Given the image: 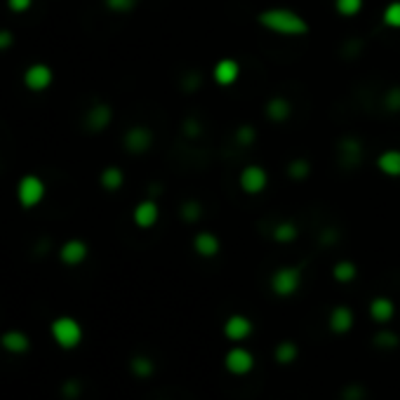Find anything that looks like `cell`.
<instances>
[{"instance_id":"4fadbf2b","label":"cell","mask_w":400,"mask_h":400,"mask_svg":"<svg viewBox=\"0 0 400 400\" xmlns=\"http://www.w3.org/2000/svg\"><path fill=\"white\" fill-rule=\"evenodd\" d=\"M113 120V111L108 104H94L90 111L85 113V127L90 132H104Z\"/></svg>"},{"instance_id":"d590c367","label":"cell","mask_w":400,"mask_h":400,"mask_svg":"<svg viewBox=\"0 0 400 400\" xmlns=\"http://www.w3.org/2000/svg\"><path fill=\"white\" fill-rule=\"evenodd\" d=\"M78 393H80L78 382H66V384H64V396L73 398V396H78Z\"/></svg>"},{"instance_id":"7402d4cb","label":"cell","mask_w":400,"mask_h":400,"mask_svg":"<svg viewBox=\"0 0 400 400\" xmlns=\"http://www.w3.org/2000/svg\"><path fill=\"white\" fill-rule=\"evenodd\" d=\"M297 236H299V228H297L292 221H280L273 228V240L278 243H292L297 240Z\"/></svg>"},{"instance_id":"d6a6232c","label":"cell","mask_w":400,"mask_h":400,"mask_svg":"<svg viewBox=\"0 0 400 400\" xmlns=\"http://www.w3.org/2000/svg\"><path fill=\"white\" fill-rule=\"evenodd\" d=\"M12 43H15V33L8 31V29H0V52L10 50Z\"/></svg>"},{"instance_id":"ba28073f","label":"cell","mask_w":400,"mask_h":400,"mask_svg":"<svg viewBox=\"0 0 400 400\" xmlns=\"http://www.w3.org/2000/svg\"><path fill=\"white\" fill-rule=\"evenodd\" d=\"M123 144H125V148H127L130 153L141 155V153H146L148 148H151V144H153V132L148 130V127H144V125H134V127H130V130L125 132Z\"/></svg>"},{"instance_id":"9a60e30c","label":"cell","mask_w":400,"mask_h":400,"mask_svg":"<svg viewBox=\"0 0 400 400\" xmlns=\"http://www.w3.org/2000/svg\"><path fill=\"white\" fill-rule=\"evenodd\" d=\"M377 169L384 177L398 179L400 177V148H386L377 155Z\"/></svg>"},{"instance_id":"7a4b0ae2","label":"cell","mask_w":400,"mask_h":400,"mask_svg":"<svg viewBox=\"0 0 400 400\" xmlns=\"http://www.w3.org/2000/svg\"><path fill=\"white\" fill-rule=\"evenodd\" d=\"M50 332L54 342L62 349H76L78 344L83 342V328H80V323L71 316H62L57 318V321H52Z\"/></svg>"},{"instance_id":"4dcf8cb0","label":"cell","mask_w":400,"mask_h":400,"mask_svg":"<svg viewBox=\"0 0 400 400\" xmlns=\"http://www.w3.org/2000/svg\"><path fill=\"white\" fill-rule=\"evenodd\" d=\"M181 217H184L186 221H195L200 217L198 205H195V202H184V205H181Z\"/></svg>"},{"instance_id":"52a82bcc","label":"cell","mask_w":400,"mask_h":400,"mask_svg":"<svg viewBox=\"0 0 400 400\" xmlns=\"http://www.w3.org/2000/svg\"><path fill=\"white\" fill-rule=\"evenodd\" d=\"M54 73L47 64H31L29 69L24 71V85L29 87L31 92H43L52 85Z\"/></svg>"},{"instance_id":"f546056e","label":"cell","mask_w":400,"mask_h":400,"mask_svg":"<svg viewBox=\"0 0 400 400\" xmlns=\"http://www.w3.org/2000/svg\"><path fill=\"white\" fill-rule=\"evenodd\" d=\"M342 151H344V158H358V153L363 151V146L358 144V141L354 139H349V141H344V146H342ZM363 155V153H361Z\"/></svg>"},{"instance_id":"3957f363","label":"cell","mask_w":400,"mask_h":400,"mask_svg":"<svg viewBox=\"0 0 400 400\" xmlns=\"http://www.w3.org/2000/svg\"><path fill=\"white\" fill-rule=\"evenodd\" d=\"M302 269L299 266H280L271 276V290L276 297H292L302 288Z\"/></svg>"},{"instance_id":"5b68a950","label":"cell","mask_w":400,"mask_h":400,"mask_svg":"<svg viewBox=\"0 0 400 400\" xmlns=\"http://www.w3.org/2000/svg\"><path fill=\"white\" fill-rule=\"evenodd\" d=\"M238 186L243 193L259 195L269 186V172L262 165H245L238 174Z\"/></svg>"},{"instance_id":"7c38bea8","label":"cell","mask_w":400,"mask_h":400,"mask_svg":"<svg viewBox=\"0 0 400 400\" xmlns=\"http://www.w3.org/2000/svg\"><path fill=\"white\" fill-rule=\"evenodd\" d=\"M252 335V321H250L247 316L243 314H233L226 318V323H224V337L231 339V342H243V339H247Z\"/></svg>"},{"instance_id":"83f0119b","label":"cell","mask_w":400,"mask_h":400,"mask_svg":"<svg viewBox=\"0 0 400 400\" xmlns=\"http://www.w3.org/2000/svg\"><path fill=\"white\" fill-rule=\"evenodd\" d=\"M288 174L292 179H304L309 174V162L307 160H295V162H290V167H288Z\"/></svg>"},{"instance_id":"ffe728a7","label":"cell","mask_w":400,"mask_h":400,"mask_svg":"<svg viewBox=\"0 0 400 400\" xmlns=\"http://www.w3.org/2000/svg\"><path fill=\"white\" fill-rule=\"evenodd\" d=\"M99 184L106 188V191H120L125 184V174H123V169L116 167V165H108L101 169V174H99Z\"/></svg>"},{"instance_id":"277c9868","label":"cell","mask_w":400,"mask_h":400,"mask_svg":"<svg viewBox=\"0 0 400 400\" xmlns=\"http://www.w3.org/2000/svg\"><path fill=\"white\" fill-rule=\"evenodd\" d=\"M43 198H45V181L43 179L36 177V174H26V177L19 179V184H17L19 205L31 209V207L40 205Z\"/></svg>"},{"instance_id":"cb8c5ba5","label":"cell","mask_w":400,"mask_h":400,"mask_svg":"<svg viewBox=\"0 0 400 400\" xmlns=\"http://www.w3.org/2000/svg\"><path fill=\"white\" fill-rule=\"evenodd\" d=\"M365 0H335V10L342 17H356L363 12Z\"/></svg>"},{"instance_id":"603a6c76","label":"cell","mask_w":400,"mask_h":400,"mask_svg":"<svg viewBox=\"0 0 400 400\" xmlns=\"http://www.w3.org/2000/svg\"><path fill=\"white\" fill-rule=\"evenodd\" d=\"M382 22L389 29H400V0H391L382 12Z\"/></svg>"},{"instance_id":"484cf974","label":"cell","mask_w":400,"mask_h":400,"mask_svg":"<svg viewBox=\"0 0 400 400\" xmlns=\"http://www.w3.org/2000/svg\"><path fill=\"white\" fill-rule=\"evenodd\" d=\"M130 368H132V372H134L137 377H151V375H153V363L148 361V358L137 356V358L132 361Z\"/></svg>"},{"instance_id":"1f68e13d","label":"cell","mask_w":400,"mask_h":400,"mask_svg":"<svg viewBox=\"0 0 400 400\" xmlns=\"http://www.w3.org/2000/svg\"><path fill=\"white\" fill-rule=\"evenodd\" d=\"M31 3L33 0H8V8L17 15H24L26 10H31Z\"/></svg>"},{"instance_id":"2e32d148","label":"cell","mask_w":400,"mask_h":400,"mask_svg":"<svg viewBox=\"0 0 400 400\" xmlns=\"http://www.w3.org/2000/svg\"><path fill=\"white\" fill-rule=\"evenodd\" d=\"M0 344L8 354H15V356H24L26 351L31 349V339L24 335L22 330H8L3 337H0Z\"/></svg>"},{"instance_id":"4316f807","label":"cell","mask_w":400,"mask_h":400,"mask_svg":"<svg viewBox=\"0 0 400 400\" xmlns=\"http://www.w3.org/2000/svg\"><path fill=\"white\" fill-rule=\"evenodd\" d=\"M104 5L111 12H118V15H125V12H132L137 8V0H104Z\"/></svg>"},{"instance_id":"44dd1931","label":"cell","mask_w":400,"mask_h":400,"mask_svg":"<svg viewBox=\"0 0 400 400\" xmlns=\"http://www.w3.org/2000/svg\"><path fill=\"white\" fill-rule=\"evenodd\" d=\"M332 276H335L337 283H351V280H356L358 266L354 262H337L335 266H332Z\"/></svg>"},{"instance_id":"9c48e42d","label":"cell","mask_w":400,"mask_h":400,"mask_svg":"<svg viewBox=\"0 0 400 400\" xmlns=\"http://www.w3.org/2000/svg\"><path fill=\"white\" fill-rule=\"evenodd\" d=\"M160 219V207H158V202L151 200V198H146V200H141L134 205L132 209V221L137 224L139 228H153L155 224H158Z\"/></svg>"},{"instance_id":"d4e9b609","label":"cell","mask_w":400,"mask_h":400,"mask_svg":"<svg viewBox=\"0 0 400 400\" xmlns=\"http://www.w3.org/2000/svg\"><path fill=\"white\" fill-rule=\"evenodd\" d=\"M297 356H299V351H297V347L292 342H280L276 347V361L280 365H290Z\"/></svg>"},{"instance_id":"836d02e7","label":"cell","mask_w":400,"mask_h":400,"mask_svg":"<svg viewBox=\"0 0 400 400\" xmlns=\"http://www.w3.org/2000/svg\"><path fill=\"white\" fill-rule=\"evenodd\" d=\"M377 344H379V347H396L398 337L391 335V332H382V335L377 337Z\"/></svg>"},{"instance_id":"f1b7e54d","label":"cell","mask_w":400,"mask_h":400,"mask_svg":"<svg viewBox=\"0 0 400 400\" xmlns=\"http://www.w3.org/2000/svg\"><path fill=\"white\" fill-rule=\"evenodd\" d=\"M384 106L389 108V111H400V87H391V90L384 94Z\"/></svg>"},{"instance_id":"e575fe53","label":"cell","mask_w":400,"mask_h":400,"mask_svg":"<svg viewBox=\"0 0 400 400\" xmlns=\"http://www.w3.org/2000/svg\"><path fill=\"white\" fill-rule=\"evenodd\" d=\"M236 139H238L240 141V144H250V141H252L254 139V130H252V127H240V130H238V134H236Z\"/></svg>"},{"instance_id":"8fae6325","label":"cell","mask_w":400,"mask_h":400,"mask_svg":"<svg viewBox=\"0 0 400 400\" xmlns=\"http://www.w3.org/2000/svg\"><path fill=\"white\" fill-rule=\"evenodd\" d=\"M238 78H240V64L236 62V59L224 57V59H219V62L214 64V69H212V80H214L217 85L228 87V85H233Z\"/></svg>"},{"instance_id":"6da1fadb","label":"cell","mask_w":400,"mask_h":400,"mask_svg":"<svg viewBox=\"0 0 400 400\" xmlns=\"http://www.w3.org/2000/svg\"><path fill=\"white\" fill-rule=\"evenodd\" d=\"M257 22H259L262 29L276 33V36L295 38V36L309 33V22L290 8H266L259 12Z\"/></svg>"},{"instance_id":"5bb4252c","label":"cell","mask_w":400,"mask_h":400,"mask_svg":"<svg viewBox=\"0 0 400 400\" xmlns=\"http://www.w3.org/2000/svg\"><path fill=\"white\" fill-rule=\"evenodd\" d=\"M221 243L214 233L209 231H198L193 236V252L198 257H205V259H212V257L219 254Z\"/></svg>"},{"instance_id":"ac0fdd59","label":"cell","mask_w":400,"mask_h":400,"mask_svg":"<svg viewBox=\"0 0 400 400\" xmlns=\"http://www.w3.org/2000/svg\"><path fill=\"white\" fill-rule=\"evenodd\" d=\"M396 316V304L389 297H375L370 302V318L375 323H389Z\"/></svg>"},{"instance_id":"d6986e66","label":"cell","mask_w":400,"mask_h":400,"mask_svg":"<svg viewBox=\"0 0 400 400\" xmlns=\"http://www.w3.org/2000/svg\"><path fill=\"white\" fill-rule=\"evenodd\" d=\"M292 116V104L285 97H271L266 101V118L271 123H285Z\"/></svg>"},{"instance_id":"30bf717a","label":"cell","mask_w":400,"mask_h":400,"mask_svg":"<svg viewBox=\"0 0 400 400\" xmlns=\"http://www.w3.org/2000/svg\"><path fill=\"white\" fill-rule=\"evenodd\" d=\"M87 254H90V247L80 238L66 240L64 245L59 247V259H62V264H66V266H80V264L87 259Z\"/></svg>"},{"instance_id":"8992f818","label":"cell","mask_w":400,"mask_h":400,"mask_svg":"<svg viewBox=\"0 0 400 400\" xmlns=\"http://www.w3.org/2000/svg\"><path fill=\"white\" fill-rule=\"evenodd\" d=\"M224 365H226V370L231 372V375L243 377V375H250V372L254 370V356H252V351L236 347V349L228 351L226 358H224Z\"/></svg>"},{"instance_id":"e0dca14e","label":"cell","mask_w":400,"mask_h":400,"mask_svg":"<svg viewBox=\"0 0 400 400\" xmlns=\"http://www.w3.org/2000/svg\"><path fill=\"white\" fill-rule=\"evenodd\" d=\"M356 318H354V311L349 307H335L330 314V330L335 332V335H347L354 328Z\"/></svg>"}]
</instances>
